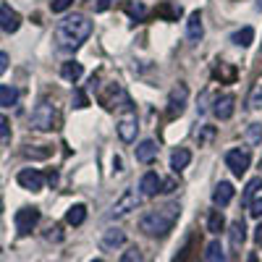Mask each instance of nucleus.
<instances>
[{
	"label": "nucleus",
	"instance_id": "f257e3e1",
	"mask_svg": "<svg viewBox=\"0 0 262 262\" xmlns=\"http://www.w3.org/2000/svg\"><path fill=\"white\" fill-rule=\"evenodd\" d=\"M92 34V21L81 16V13H74V16H66L60 24L55 27V42L58 48L71 53L76 48H81V42Z\"/></svg>",
	"mask_w": 262,
	"mask_h": 262
},
{
	"label": "nucleus",
	"instance_id": "f03ea898",
	"mask_svg": "<svg viewBox=\"0 0 262 262\" xmlns=\"http://www.w3.org/2000/svg\"><path fill=\"white\" fill-rule=\"evenodd\" d=\"M179 215H181V205L168 202V205H163V207H158V210H149L147 215H142L139 228H142L147 236H165L173 226H176Z\"/></svg>",
	"mask_w": 262,
	"mask_h": 262
},
{
	"label": "nucleus",
	"instance_id": "7ed1b4c3",
	"mask_svg": "<svg viewBox=\"0 0 262 262\" xmlns=\"http://www.w3.org/2000/svg\"><path fill=\"white\" fill-rule=\"evenodd\" d=\"M32 128L37 131H50L55 126V105H50L48 100H42L34 111H32Z\"/></svg>",
	"mask_w": 262,
	"mask_h": 262
},
{
	"label": "nucleus",
	"instance_id": "20e7f679",
	"mask_svg": "<svg viewBox=\"0 0 262 262\" xmlns=\"http://www.w3.org/2000/svg\"><path fill=\"white\" fill-rule=\"evenodd\" d=\"M249 163H252V155H249L247 149H242V147L226 152V165L231 168V173H233V176H238V179H242L244 173L249 170Z\"/></svg>",
	"mask_w": 262,
	"mask_h": 262
},
{
	"label": "nucleus",
	"instance_id": "39448f33",
	"mask_svg": "<svg viewBox=\"0 0 262 262\" xmlns=\"http://www.w3.org/2000/svg\"><path fill=\"white\" fill-rule=\"evenodd\" d=\"M139 202H142V194L131 191V189L123 191V196L111 207V217H113V221H116V217H126L131 210H137V207H139Z\"/></svg>",
	"mask_w": 262,
	"mask_h": 262
},
{
	"label": "nucleus",
	"instance_id": "423d86ee",
	"mask_svg": "<svg viewBox=\"0 0 262 262\" xmlns=\"http://www.w3.org/2000/svg\"><path fill=\"white\" fill-rule=\"evenodd\" d=\"M16 231L21 233V236H27V233H32V228L39 223V210L37 207H21L18 212H16Z\"/></svg>",
	"mask_w": 262,
	"mask_h": 262
},
{
	"label": "nucleus",
	"instance_id": "0eeeda50",
	"mask_svg": "<svg viewBox=\"0 0 262 262\" xmlns=\"http://www.w3.org/2000/svg\"><path fill=\"white\" fill-rule=\"evenodd\" d=\"M186 100H189V90H186V84H179L176 90L170 92L168 97V118H176L186 111Z\"/></svg>",
	"mask_w": 262,
	"mask_h": 262
},
{
	"label": "nucleus",
	"instance_id": "6e6552de",
	"mask_svg": "<svg viewBox=\"0 0 262 262\" xmlns=\"http://www.w3.org/2000/svg\"><path fill=\"white\" fill-rule=\"evenodd\" d=\"M16 181H18V186H21V189H27V191H42V186H45V176H42L39 170H34V168H24V170H18Z\"/></svg>",
	"mask_w": 262,
	"mask_h": 262
},
{
	"label": "nucleus",
	"instance_id": "1a4fd4ad",
	"mask_svg": "<svg viewBox=\"0 0 262 262\" xmlns=\"http://www.w3.org/2000/svg\"><path fill=\"white\" fill-rule=\"evenodd\" d=\"M233 95H221V97H215V102H212V113H215V118L217 121H228L231 116H233Z\"/></svg>",
	"mask_w": 262,
	"mask_h": 262
},
{
	"label": "nucleus",
	"instance_id": "9d476101",
	"mask_svg": "<svg viewBox=\"0 0 262 262\" xmlns=\"http://www.w3.org/2000/svg\"><path fill=\"white\" fill-rule=\"evenodd\" d=\"M18 27H21V16L11 6H0V29L13 34V32H18Z\"/></svg>",
	"mask_w": 262,
	"mask_h": 262
},
{
	"label": "nucleus",
	"instance_id": "9b49d317",
	"mask_svg": "<svg viewBox=\"0 0 262 262\" xmlns=\"http://www.w3.org/2000/svg\"><path fill=\"white\" fill-rule=\"evenodd\" d=\"M160 186H163V179L158 176V173H144L142 176V181H139V194L142 196H155L158 191H160Z\"/></svg>",
	"mask_w": 262,
	"mask_h": 262
},
{
	"label": "nucleus",
	"instance_id": "f8f14e48",
	"mask_svg": "<svg viewBox=\"0 0 262 262\" xmlns=\"http://www.w3.org/2000/svg\"><path fill=\"white\" fill-rule=\"evenodd\" d=\"M137 128H139L137 116H126V118L118 121V137H121L123 142H134V139H137Z\"/></svg>",
	"mask_w": 262,
	"mask_h": 262
},
{
	"label": "nucleus",
	"instance_id": "ddd939ff",
	"mask_svg": "<svg viewBox=\"0 0 262 262\" xmlns=\"http://www.w3.org/2000/svg\"><path fill=\"white\" fill-rule=\"evenodd\" d=\"M202 34H205V27H202V13H200V11H194V13L189 16V21H186V37H189L191 42H200V39H202Z\"/></svg>",
	"mask_w": 262,
	"mask_h": 262
},
{
	"label": "nucleus",
	"instance_id": "4468645a",
	"mask_svg": "<svg viewBox=\"0 0 262 262\" xmlns=\"http://www.w3.org/2000/svg\"><path fill=\"white\" fill-rule=\"evenodd\" d=\"M158 158V142L155 139H144L137 144V160L139 163H152Z\"/></svg>",
	"mask_w": 262,
	"mask_h": 262
},
{
	"label": "nucleus",
	"instance_id": "2eb2a0df",
	"mask_svg": "<svg viewBox=\"0 0 262 262\" xmlns=\"http://www.w3.org/2000/svg\"><path fill=\"white\" fill-rule=\"evenodd\" d=\"M231 200H233V186L228 181H221L215 186V191H212V202L217 207H226V205H231Z\"/></svg>",
	"mask_w": 262,
	"mask_h": 262
},
{
	"label": "nucleus",
	"instance_id": "dca6fc26",
	"mask_svg": "<svg viewBox=\"0 0 262 262\" xmlns=\"http://www.w3.org/2000/svg\"><path fill=\"white\" fill-rule=\"evenodd\" d=\"M123 242H126V233L121 228H107L102 233V247L105 249H118V247H123Z\"/></svg>",
	"mask_w": 262,
	"mask_h": 262
},
{
	"label": "nucleus",
	"instance_id": "f3484780",
	"mask_svg": "<svg viewBox=\"0 0 262 262\" xmlns=\"http://www.w3.org/2000/svg\"><path fill=\"white\" fill-rule=\"evenodd\" d=\"M189 163H191V152H189L186 147L173 149V155H170V168H173V173H181Z\"/></svg>",
	"mask_w": 262,
	"mask_h": 262
},
{
	"label": "nucleus",
	"instance_id": "a211bd4d",
	"mask_svg": "<svg viewBox=\"0 0 262 262\" xmlns=\"http://www.w3.org/2000/svg\"><path fill=\"white\" fill-rule=\"evenodd\" d=\"M81 74H84V66H81L79 60H66V63L60 66V76H63L66 81H79Z\"/></svg>",
	"mask_w": 262,
	"mask_h": 262
},
{
	"label": "nucleus",
	"instance_id": "6ab92c4d",
	"mask_svg": "<svg viewBox=\"0 0 262 262\" xmlns=\"http://www.w3.org/2000/svg\"><path fill=\"white\" fill-rule=\"evenodd\" d=\"M228 236H231V247H233V249H242L244 238H247V226H244V221H233Z\"/></svg>",
	"mask_w": 262,
	"mask_h": 262
},
{
	"label": "nucleus",
	"instance_id": "aec40b11",
	"mask_svg": "<svg viewBox=\"0 0 262 262\" xmlns=\"http://www.w3.org/2000/svg\"><path fill=\"white\" fill-rule=\"evenodd\" d=\"M205 259L207 262H226V249H223V244L217 242V238L205 247Z\"/></svg>",
	"mask_w": 262,
	"mask_h": 262
},
{
	"label": "nucleus",
	"instance_id": "412c9836",
	"mask_svg": "<svg viewBox=\"0 0 262 262\" xmlns=\"http://www.w3.org/2000/svg\"><path fill=\"white\" fill-rule=\"evenodd\" d=\"M16 102H18V90L16 86H8V84L0 86V107H13Z\"/></svg>",
	"mask_w": 262,
	"mask_h": 262
},
{
	"label": "nucleus",
	"instance_id": "4be33fe9",
	"mask_svg": "<svg viewBox=\"0 0 262 262\" xmlns=\"http://www.w3.org/2000/svg\"><path fill=\"white\" fill-rule=\"evenodd\" d=\"M84 221H86V207L84 205L69 207V212H66V223H69V226H81Z\"/></svg>",
	"mask_w": 262,
	"mask_h": 262
},
{
	"label": "nucleus",
	"instance_id": "5701e85b",
	"mask_svg": "<svg viewBox=\"0 0 262 262\" xmlns=\"http://www.w3.org/2000/svg\"><path fill=\"white\" fill-rule=\"evenodd\" d=\"M231 42H233V45H238V48H249L252 42H254V29H252V27L238 29V32L231 37Z\"/></svg>",
	"mask_w": 262,
	"mask_h": 262
},
{
	"label": "nucleus",
	"instance_id": "b1692460",
	"mask_svg": "<svg viewBox=\"0 0 262 262\" xmlns=\"http://www.w3.org/2000/svg\"><path fill=\"white\" fill-rule=\"evenodd\" d=\"M223 228H226V217H223V212H221V210L210 212V217H207V231H210V233H221Z\"/></svg>",
	"mask_w": 262,
	"mask_h": 262
},
{
	"label": "nucleus",
	"instance_id": "393cba45",
	"mask_svg": "<svg viewBox=\"0 0 262 262\" xmlns=\"http://www.w3.org/2000/svg\"><path fill=\"white\" fill-rule=\"evenodd\" d=\"M123 8H126V13H128L131 18H134V21H142V18H144V13H147V8H144L142 3H131V0H126Z\"/></svg>",
	"mask_w": 262,
	"mask_h": 262
},
{
	"label": "nucleus",
	"instance_id": "a878e982",
	"mask_svg": "<svg viewBox=\"0 0 262 262\" xmlns=\"http://www.w3.org/2000/svg\"><path fill=\"white\" fill-rule=\"evenodd\" d=\"M118 262H144V259H142V249H139V247H128V249L121 254Z\"/></svg>",
	"mask_w": 262,
	"mask_h": 262
},
{
	"label": "nucleus",
	"instance_id": "bb28decb",
	"mask_svg": "<svg viewBox=\"0 0 262 262\" xmlns=\"http://www.w3.org/2000/svg\"><path fill=\"white\" fill-rule=\"evenodd\" d=\"M74 6V0H50V11L53 13H63Z\"/></svg>",
	"mask_w": 262,
	"mask_h": 262
},
{
	"label": "nucleus",
	"instance_id": "cd10ccee",
	"mask_svg": "<svg viewBox=\"0 0 262 262\" xmlns=\"http://www.w3.org/2000/svg\"><path fill=\"white\" fill-rule=\"evenodd\" d=\"M212 134H215V128H212V126H202V131H196V142H200V147L207 144V142L212 139Z\"/></svg>",
	"mask_w": 262,
	"mask_h": 262
},
{
	"label": "nucleus",
	"instance_id": "c85d7f7f",
	"mask_svg": "<svg viewBox=\"0 0 262 262\" xmlns=\"http://www.w3.org/2000/svg\"><path fill=\"white\" fill-rule=\"evenodd\" d=\"M249 107H252V111L262 107V84H259V86H254V92H252V97H249Z\"/></svg>",
	"mask_w": 262,
	"mask_h": 262
},
{
	"label": "nucleus",
	"instance_id": "c756f323",
	"mask_svg": "<svg viewBox=\"0 0 262 262\" xmlns=\"http://www.w3.org/2000/svg\"><path fill=\"white\" fill-rule=\"evenodd\" d=\"M11 139V123L6 116H0V142H8Z\"/></svg>",
	"mask_w": 262,
	"mask_h": 262
},
{
	"label": "nucleus",
	"instance_id": "7c9ffc66",
	"mask_svg": "<svg viewBox=\"0 0 262 262\" xmlns=\"http://www.w3.org/2000/svg\"><path fill=\"white\" fill-rule=\"evenodd\" d=\"M71 102H74V107H79V111H81V107H86V105H90V100H86V95H84L81 90H74V97H71Z\"/></svg>",
	"mask_w": 262,
	"mask_h": 262
},
{
	"label": "nucleus",
	"instance_id": "2f4dec72",
	"mask_svg": "<svg viewBox=\"0 0 262 262\" xmlns=\"http://www.w3.org/2000/svg\"><path fill=\"white\" fill-rule=\"evenodd\" d=\"M259 186H262V179H252V181L247 184V189H244V200H252Z\"/></svg>",
	"mask_w": 262,
	"mask_h": 262
},
{
	"label": "nucleus",
	"instance_id": "473e14b6",
	"mask_svg": "<svg viewBox=\"0 0 262 262\" xmlns=\"http://www.w3.org/2000/svg\"><path fill=\"white\" fill-rule=\"evenodd\" d=\"M259 137H262V126H259V123H252V126H249V131H247V139H249L252 144H257V142H259Z\"/></svg>",
	"mask_w": 262,
	"mask_h": 262
},
{
	"label": "nucleus",
	"instance_id": "72a5a7b5",
	"mask_svg": "<svg viewBox=\"0 0 262 262\" xmlns=\"http://www.w3.org/2000/svg\"><path fill=\"white\" fill-rule=\"evenodd\" d=\"M249 215H252V217H262V200H254V202H252Z\"/></svg>",
	"mask_w": 262,
	"mask_h": 262
},
{
	"label": "nucleus",
	"instance_id": "f704fd0d",
	"mask_svg": "<svg viewBox=\"0 0 262 262\" xmlns=\"http://www.w3.org/2000/svg\"><path fill=\"white\" fill-rule=\"evenodd\" d=\"M111 6H113V0H97V3H95V11L102 13V11H107Z\"/></svg>",
	"mask_w": 262,
	"mask_h": 262
},
{
	"label": "nucleus",
	"instance_id": "c9c22d12",
	"mask_svg": "<svg viewBox=\"0 0 262 262\" xmlns=\"http://www.w3.org/2000/svg\"><path fill=\"white\" fill-rule=\"evenodd\" d=\"M6 69H8V55H6V53H0V76L6 74Z\"/></svg>",
	"mask_w": 262,
	"mask_h": 262
},
{
	"label": "nucleus",
	"instance_id": "e433bc0d",
	"mask_svg": "<svg viewBox=\"0 0 262 262\" xmlns=\"http://www.w3.org/2000/svg\"><path fill=\"white\" fill-rule=\"evenodd\" d=\"M254 238L262 244V221H259V226H257V231H254Z\"/></svg>",
	"mask_w": 262,
	"mask_h": 262
},
{
	"label": "nucleus",
	"instance_id": "4c0bfd02",
	"mask_svg": "<svg viewBox=\"0 0 262 262\" xmlns=\"http://www.w3.org/2000/svg\"><path fill=\"white\" fill-rule=\"evenodd\" d=\"M254 3H257V8H262V0H254Z\"/></svg>",
	"mask_w": 262,
	"mask_h": 262
},
{
	"label": "nucleus",
	"instance_id": "58836bf2",
	"mask_svg": "<svg viewBox=\"0 0 262 262\" xmlns=\"http://www.w3.org/2000/svg\"><path fill=\"white\" fill-rule=\"evenodd\" d=\"M0 212H3V202H0Z\"/></svg>",
	"mask_w": 262,
	"mask_h": 262
},
{
	"label": "nucleus",
	"instance_id": "ea45409f",
	"mask_svg": "<svg viewBox=\"0 0 262 262\" xmlns=\"http://www.w3.org/2000/svg\"><path fill=\"white\" fill-rule=\"evenodd\" d=\"M92 262H102V259H92Z\"/></svg>",
	"mask_w": 262,
	"mask_h": 262
},
{
	"label": "nucleus",
	"instance_id": "a19ab883",
	"mask_svg": "<svg viewBox=\"0 0 262 262\" xmlns=\"http://www.w3.org/2000/svg\"><path fill=\"white\" fill-rule=\"evenodd\" d=\"M0 252H3V249H0Z\"/></svg>",
	"mask_w": 262,
	"mask_h": 262
}]
</instances>
